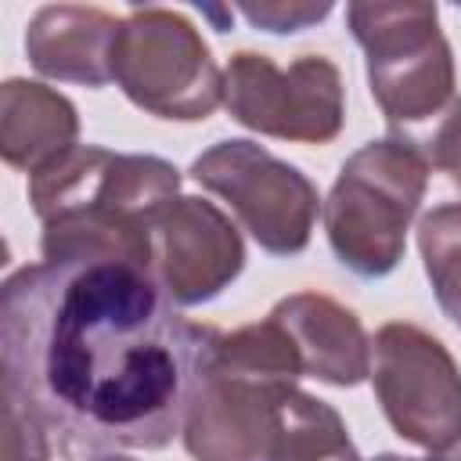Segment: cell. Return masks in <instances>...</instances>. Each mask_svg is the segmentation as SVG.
Returning a JSON list of instances; mask_svg holds the SVG:
<instances>
[{
	"mask_svg": "<svg viewBox=\"0 0 461 461\" xmlns=\"http://www.w3.org/2000/svg\"><path fill=\"white\" fill-rule=\"evenodd\" d=\"M212 339L130 259H43L0 292L4 396L65 454L169 447Z\"/></svg>",
	"mask_w": 461,
	"mask_h": 461,
	"instance_id": "6da1fadb",
	"label": "cell"
},
{
	"mask_svg": "<svg viewBox=\"0 0 461 461\" xmlns=\"http://www.w3.org/2000/svg\"><path fill=\"white\" fill-rule=\"evenodd\" d=\"M180 176L155 155H112L76 144L29 176L43 223V259L112 256L148 270V223L173 202Z\"/></svg>",
	"mask_w": 461,
	"mask_h": 461,
	"instance_id": "7a4b0ae2",
	"label": "cell"
},
{
	"mask_svg": "<svg viewBox=\"0 0 461 461\" xmlns=\"http://www.w3.org/2000/svg\"><path fill=\"white\" fill-rule=\"evenodd\" d=\"M346 18L367 54L375 101L396 137L421 151L443 119L461 104L436 4H349Z\"/></svg>",
	"mask_w": 461,
	"mask_h": 461,
	"instance_id": "3957f363",
	"label": "cell"
},
{
	"mask_svg": "<svg viewBox=\"0 0 461 461\" xmlns=\"http://www.w3.org/2000/svg\"><path fill=\"white\" fill-rule=\"evenodd\" d=\"M429 169L425 155L403 137L371 140L349 155L324 202V230L342 267L382 277L400 263Z\"/></svg>",
	"mask_w": 461,
	"mask_h": 461,
	"instance_id": "277c9868",
	"label": "cell"
},
{
	"mask_svg": "<svg viewBox=\"0 0 461 461\" xmlns=\"http://www.w3.org/2000/svg\"><path fill=\"white\" fill-rule=\"evenodd\" d=\"M112 79L158 119H205L223 101V76L198 29L169 7H137L112 43Z\"/></svg>",
	"mask_w": 461,
	"mask_h": 461,
	"instance_id": "5b68a950",
	"label": "cell"
},
{
	"mask_svg": "<svg viewBox=\"0 0 461 461\" xmlns=\"http://www.w3.org/2000/svg\"><path fill=\"white\" fill-rule=\"evenodd\" d=\"M227 112L267 137L328 144L342 130V76L321 54H303L277 68L267 54L241 50L223 72Z\"/></svg>",
	"mask_w": 461,
	"mask_h": 461,
	"instance_id": "8992f818",
	"label": "cell"
},
{
	"mask_svg": "<svg viewBox=\"0 0 461 461\" xmlns=\"http://www.w3.org/2000/svg\"><path fill=\"white\" fill-rule=\"evenodd\" d=\"M371 382L389 425L425 447L450 450L461 439V371L439 339L414 324H385L375 342Z\"/></svg>",
	"mask_w": 461,
	"mask_h": 461,
	"instance_id": "52a82bcc",
	"label": "cell"
},
{
	"mask_svg": "<svg viewBox=\"0 0 461 461\" xmlns=\"http://www.w3.org/2000/svg\"><path fill=\"white\" fill-rule=\"evenodd\" d=\"M191 176L230 202L259 249L274 256L306 249L321 198L295 166L274 158L252 140H220L194 158Z\"/></svg>",
	"mask_w": 461,
	"mask_h": 461,
	"instance_id": "ba28073f",
	"label": "cell"
},
{
	"mask_svg": "<svg viewBox=\"0 0 461 461\" xmlns=\"http://www.w3.org/2000/svg\"><path fill=\"white\" fill-rule=\"evenodd\" d=\"M241 263V238L212 202L173 198L148 223V274L176 306L212 299Z\"/></svg>",
	"mask_w": 461,
	"mask_h": 461,
	"instance_id": "9c48e42d",
	"label": "cell"
},
{
	"mask_svg": "<svg viewBox=\"0 0 461 461\" xmlns=\"http://www.w3.org/2000/svg\"><path fill=\"white\" fill-rule=\"evenodd\" d=\"M270 317L288 331L303 375L331 385H357L371 375V346L360 321L328 295H288L270 310Z\"/></svg>",
	"mask_w": 461,
	"mask_h": 461,
	"instance_id": "30bf717a",
	"label": "cell"
},
{
	"mask_svg": "<svg viewBox=\"0 0 461 461\" xmlns=\"http://www.w3.org/2000/svg\"><path fill=\"white\" fill-rule=\"evenodd\" d=\"M119 18L97 7H43L29 22L25 50L36 72L50 79L104 86L112 79V43L119 36Z\"/></svg>",
	"mask_w": 461,
	"mask_h": 461,
	"instance_id": "8fae6325",
	"label": "cell"
},
{
	"mask_svg": "<svg viewBox=\"0 0 461 461\" xmlns=\"http://www.w3.org/2000/svg\"><path fill=\"white\" fill-rule=\"evenodd\" d=\"M76 133L79 119L68 97L29 79H7L0 86V151L7 166L32 176L76 148Z\"/></svg>",
	"mask_w": 461,
	"mask_h": 461,
	"instance_id": "7c38bea8",
	"label": "cell"
},
{
	"mask_svg": "<svg viewBox=\"0 0 461 461\" xmlns=\"http://www.w3.org/2000/svg\"><path fill=\"white\" fill-rule=\"evenodd\" d=\"M418 245L439 306L461 328V202L432 209L418 227Z\"/></svg>",
	"mask_w": 461,
	"mask_h": 461,
	"instance_id": "4fadbf2b",
	"label": "cell"
},
{
	"mask_svg": "<svg viewBox=\"0 0 461 461\" xmlns=\"http://www.w3.org/2000/svg\"><path fill=\"white\" fill-rule=\"evenodd\" d=\"M47 429L22 411L14 400L4 396V461H47Z\"/></svg>",
	"mask_w": 461,
	"mask_h": 461,
	"instance_id": "5bb4252c",
	"label": "cell"
},
{
	"mask_svg": "<svg viewBox=\"0 0 461 461\" xmlns=\"http://www.w3.org/2000/svg\"><path fill=\"white\" fill-rule=\"evenodd\" d=\"M256 29L267 32H299L310 22H321L331 4H241L238 7Z\"/></svg>",
	"mask_w": 461,
	"mask_h": 461,
	"instance_id": "9a60e30c",
	"label": "cell"
},
{
	"mask_svg": "<svg viewBox=\"0 0 461 461\" xmlns=\"http://www.w3.org/2000/svg\"><path fill=\"white\" fill-rule=\"evenodd\" d=\"M421 155H425L429 166L450 173L454 184L461 187V104H457V108L443 119V126L429 137V144L421 148Z\"/></svg>",
	"mask_w": 461,
	"mask_h": 461,
	"instance_id": "2e32d148",
	"label": "cell"
},
{
	"mask_svg": "<svg viewBox=\"0 0 461 461\" xmlns=\"http://www.w3.org/2000/svg\"><path fill=\"white\" fill-rule=\"evenodd\" d=\"M375 461H461V447H450V450H443L439 457H400V454H382V457H375Z\"/></svg>",
	"mask_w": 461,
	"mask_h": 461,
	"instance_id": "e0dca14e",
	"label": "cell"
},
{
	"mask_svg": "<svg viewBox=\"0 0 461 461\" xmlns=\"http://www.w3.org/2000/svg\"><path fill=\"white\" fill-rule=\"evenodd\" d=\"M97 461H130V457H119V454H115V457H97Z\"/></svg>",
	"mask_w": 461,
	"mask_h": 461,
	"instance_id": "ac0fdd59",
	"label": "cell"
}]
</instances>
